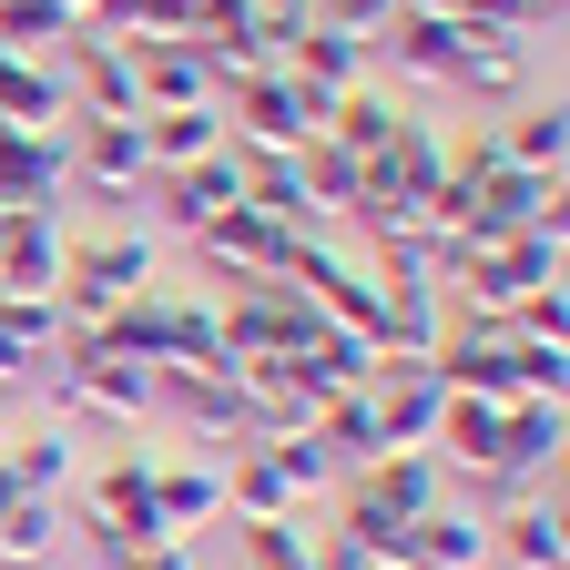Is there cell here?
Listing matches in <instances>:
<instances>
[{"label":"cell","mask_w":570,"mask_h":570,"mask_svg":"<svg viewBox=\"0 0 570 570\" xmlns=\"http://www.w3.org/2000/svg\"><path fill=\"white\" fill-rule=\"evenodd\" d=\"M154 520H164V540H194V530L225 520V449L154 459Z\"/></svg>","instance_id":"10"},{"label":"cell","mask_w":570,"mask_h":570,"mask_svg":"<svg viewBox=\"0 0 570 570\" xmlns=\"http://www.w3.org/2000/svg\"><path fill=\"white\" fill-rule=\"evenodd\" d=\"M316 449H326L336 469H367V459L387 449V428H377V397H367V387H336V397L316 407Z\"/></svg>","instance_id":"27"},{"label":"cell","mask_w":570,"mask_h":570,"mask_svg":"<svg viewBox=\"0 0 570 570\" xmlns=\"http://www.w3.org/2000/svg\"><path fill=\"white\" fill-rule=\"evenodd\" d=\"M0 439H11V428H0Z\"/></svg>","instance_id":"41"},{"label":"cell","mask_w":570,"mask_h":570,"mask_svg":"<svg viewBox=\"0 0 570 570\" xmlns=\"http://www.w3.org/2000/svg\"><path fill=\"white\" fill-rule=\"evenodd\" d=\"M0 336L41 367V356H61V306H51V296H11V285H0Z\"/></svg>","instance_id":"33"},{"label":"cell","mask_w":570,"mask_h":570,"mask_svg":"<svg viewBox=\"0 0 570 570\" xmlns=\"http://www.w3.org/2000/svg\"><path fill=\"white\" fill-rule=\"evenodd\" d=\"M245 570H306V520H255L245 530Z\"/></svg>","instance_id":"34"},{"label":"cell","mask_w":570,"mask_h":570,"mask_svg":"<svg viewBox=\"0 0 570 570\" xmlns=\"http://www.w3.org/2000/svg\"><path fill=\"white\" fill-rule=\"evenodd\" d=\"M0 122H11V132H71L61 61H21V51H0Z\"/></svg>","instance_id":"20"},{"label":"cell","mask_w":570,"mask_h":570,"mask_svg":"<svg viewBox=\"0 0 570 570\" xmlns=\"http://www.w3.org/2000/svg\"><path fill=\"white\" fill-rule=\"evenodd\" d=\"M21 377H31V356H21V346H11V336H0V397H11V387H21Z\"/></svg>","instance_id":"38"},{"label":"cell","mask_w":570,"mask_h":570,"mask_svg":"<svg viewBox=\"0 0 570 570\" xmlns=\"http://www.w3.org/2000/svg\"><path fill=\"white\" fill-rule=\"evenodd\" d=\"M154 407H174L194 428V449H235L245 439V377H235V356H214V367H154Z\"/></svg>","instance_id":"4"},{"label":"cell","mask_w":570,"mask_h":570,"mask_svg":"<svg viewBox=\"0 0 570 570\" xmlns=\"http://www.w3.org/2000/svg\"><path fill=\"white\" fill-rule=\"evenodd\" d=\"M316 336V306L296 285H225V356H296Z\"/></svg>","instance_id":"6"},{"label":"cell","mask_w":570,"mask_h":570,"mask_svg":"<svg viewBox=\"0 0 570 570\" xmlns=\"http://www.w3.org/2000/svg\"><path fill=\"white\" fill-rule=\"evenodd\" d=\"M255 21H316V0H245Z\"/></svg>","instance_id":"37"},{"label":"cell","mask_w":570,"mask_h":570,"mask_svg":"<svg viewBox=\"0 0 570 570\" xmlns=\"http://www.w3.org/2000/svg\"><path fill=\"white\" fill-rule=\"evenodd\" d=\"M61 214H21L11 225V245H0V285H11V296H51L61 285Z\"/></svg>","instance_id":"25"},{"label":"cell","mask_w":570,"mask_h":570,"mask_svg":"<svg viewBox=\"0 0 570 570\" xmlns=\"http://www.w3.org/2000/svg\"><path fill=\"white\" fill-rule=\"evenodd\" d=\"M11 499H21V479H11V469H0V510H11Z\"/></svg>","instance_id":"39"},{"label":"cell","mask_w":570,"mask_h":570,"mask_svg":"<svg viewBox=\"0 0 570 570\" xmlns=\"http://www.w3.org/2000/svg\"><path fill=\"white\" fill-rule=\"evenodd\" d=\"M132 82H142V112H204L214 102V61L194 41H142L132 51Z\"/></svg>","instance_id":"15"},{"label":"cell","mask_w":570,"mask_h":570,"mask_svg":"<svg viewBox=\"0 0 570 570\" xmlns=\"http://www.w3.org/2000/svg\"><path fill=\"white\" fill-rule=\"evenodd\" d=\"M275 469H285V489H296V499H326L336 489V459L316 449V428H285V439H255Z\"/></svg>","instance_id":"32"},{"label":"cell","mask_w":570,"mask_h":570,"mask_svg":"<svg viewBox=\"0 0 570 570\" xmlns=\"http://www.w3.org/2000/svg\"><path fill=\"white\" fill-rule=\"evenodd\" d=\"M367 285H377V367H428L449 316H459V296L439 275H367Z\"/></svg>","instance_id":"3"},{"label":"cell","mask_w":570,"mask_h":570,"mask_svg":"<svg viewBox=\"0 0 570 570\" xmlns=\"http://www.w3.org/2000/svg\"><path fill=\"white\" fill-rule=\"evenodd\" d=\"M71 31L82 21H71L61 0H0V51H21V61H61Z\"/></svg>","instance_id":"30"},{"label":"cell","mask_w":570,"mask_h":570,"mask_svg":"<svg viewBox=\"0 0 570 570\" xmlns=\"http://www.w3.org/2000/svg\"><path fill=\"white\" fill-rule=\"evenodd\" d=\"M61 275L122 306V296H142V285H154V235L122 225V214H112V225H82V235H61Z\"/></svg>","instance_id":"5"},{"label":"cell","mask_w":570,"mask_h":570,"mask_svg":"<svg viewBox=\"0 0 570 570\" xmlns=\"http://www.w3.org/2000/svg\"><path fill=\"white\" fill-rule=\"evenodd\" d=\"M225 520H235V530H255V520H306V499L285 489V469H275L255 439L225 449Z\"/></svg>","instance_id":"17"},{"label":"cell","mask_w":570,"mask_h":570,"mask_svg":"<svg viewBox=\"0 0 570 570\" xmlns=\"http://www.w3.org/2000/svg\"><path fill=\"white\" fill-rule=\"evenodd\" d=\"M346 489H356V499H377L387 520H428V510H439V499H449V469L428 459V449H377V459L356 469Z\"/></svg>","instance_id":"13"},{"label":"cell","mask_w":570,"mask_h":570,"mask_svg":"<svg viewBox=\"0 0 570 570\" xmlns=\"http://www.w3.org/2000/svg\"><path fill=\"white\" fill-rule=\"evenodd\" d=\"M61 194H71V132H11L0 122V204L61 214Z\"/></svg>","instance_id":"9"},{"label":"cell","mask_w":570,"mask_h":570,"mask_svg":"<svg viewBox=\"0 0 570 570\" xmlns=\"http://www.w3.org/2000/svg\"><path fill=\"white\" fill-rule=\"evenodd\" d=\"M0 469L21 479V499H71V479H82V439H71L61 417L21 428V439H0Z\"/></svg>","instance_id":"16"},{"label":"cell","mask_w":570,"mask_h":570,"mask_svg":"<svg viewBox=\"0 0 570 570\" xmlns=\"http://www.w3.org/2000/svg\"><path fill=\"white\" fill-rule=\"evenodd\" d=\"M387 132H397V102H387L377 82H356V92L326 102V142H346L356 164H377V154H387Z\"/></svg>","instance_id":"29"},{"label":"cell","mask_w":570,"mask_h":570,"mask_svg":"<svg viewBox=\"0 0 570 570\" xmlns=\"http://www.w3.org/2000/svg\"><path fill=\"white\" fill-rule=\"evenodd\" d=\"M296 184H306V204L326 214V225H346V214H356V194H367V164H356L346 142L306 132V154H296Z\"/></svg>","instance_id":"26"},{"label":"cell","mask_w":570,"mask_h":570,"mask_svg":"<svg viewBox=\"0 0 570 570\" xmlns=\"http://www.w3.org/2000/svg\"><path fill=\"white\" fill-rule=\"evenodd\" d=\"M51 367V417L61 428H142L154 417V367H122V356H102V346H82V336H61V356H41Z\"/></svg>","instance_id":"1"},{"label":"cell","mask_w":570,"mask_h":570,"mask_svg":"<svg viewBox=\"0 0 570 570\" xmlns=\"http://www.w3.org/2000/svg\"><path fill=\"white\" fill-rule=\"evenodd\" d=\"M367 397H377L387 449H428V439H439V407H449L439 367H377V377H367Z\"/></svg>","instance_id":"14"},{"label":"cell","mask_w":570,"mask_h":570,"mask_svg":"<svg viewBox=\"0 0 570 570\" xmlns=\"http://www.w3.org/2000/svg\"><path fill=\"white\" fill-rule=\"evenodd\" d=\"M122 570H194V540H154V550H132Z\"/></svg>","instance_id":"36"},{"label":"cell","mask_w":570,"mask_h":570,"mask_svg":"<svg viewBox=\"0 0 570 570\" xmlns=\"http://www.w3.org/2000/svg\"><path fill=\"white\" fill-rule=\"evenodd\" d=\"M306 132H326V102L296 92L285 71L225 92V142H235V154H306Z\"/></svg>","instance_id":"2"},{"label":"cell","mask_w":570,"mask_h":570,"mask_svg":"<svg viewBox=\"0 0 570 570\" xmlns=\"http://www.w3.org/2000/svg\"><path fill=\"white\" fill-rule=\"evenodd\" d=\"M61 11H71V21H82V11H92V0H61Z\"/></svg>","instance_id":"40"},{"label":"cell","mask_w":570,"mask_h":570,"mask_svg":"<svg viewBox=\"0 0 570 570\" xmlns=\"http://www.w3.org/2000/svg\"><path fill=\"white\" fill-rule=\"evenodd\" d=\"M367 184H377V194H417V204H428V194L449 184V142H439V122L397 112V132H387V154L367 164Z\"/></svg>","instance_id":"19"},{"label":"cell","mask_w":570,"mask_h":570,"mask_svg":"<svg viewBox=\"0 0 570 570\" xmlns=\"http://www.w3.org/2000/svg\"><path fill=\"white\" fill-rule=\"evenodd\" d=\"M499 154H510L520 174H560L570 164V112H560V92L550 102H520L510 122H499Z\"/></svg>","instance_id":"28"},{"label":"cell","mask_w":570,"mask_h":570,"mask_svg":"<svg viewBox=\"0 0 570 570\" xmlns=\"http://www.w3.org/2000/svg\"><path fill=\"white\" fill-rule=\"evenodd\" d=\"M71 184H82L92 204H142V184H154V164H142V122H71Z\"/></svg>","instance_id":"7"},{"label":"cell","mask_w":570,"mask_h":570,"mask_svg":"<svg viewBox=\"0 0 570 570\" xmlns=\"http://www.w3.org/2000/svg\"><path fill=\"white\" fill-rule=\"evenodd\" d=\"M61 560V499H11L0 510V570H41Z\"/></svg>","instance_id":"31"},{"label":"cell","mask_w":570,"mask_h":570,"mask_svg":"<svg viewBox=\"0 0 570 570\" xmlns=\"http://www.w3.org/2000/svg\"><path fill=\"white\" fill-rule=\"evenodd\" d=\"M377 41H387V61H397V71H417V82H449V61H459L469 21H449V11H397Z\"/></svg>","instance_id":"24"},{"label":"cell","mask_w":570,"mask_h":570,"mask_svg":"<svg viewBox=\"0 0 570 570\" xmlns=\"http://www.w3.org/2000/svg\"><path fill=\"white\" fill-rule=\"evenodd\" d=\"M489 550L510 570H560L570 530H560V499H510V520H489Z\"/></svg>","instance_id":"23"},{"label":"cell","mask_w":570,"mask_h":570,"mask_svg":"<svg viewBox=\"0 0 570 570\" xmlns=\"http://www.w3.org/2000/svg\"><path fill=\"white\" fill-rule=\"evenodd\" d=\"M82 346H102V356H122V367H174V285L154 275L142 296H122Z\"/></svg>","instance_id":"11"},{"label":"cell","mask_w":570,"mask_h":570,"mask_svg":"<svg viewBox=\"0 0 570 570\" xmlns=\"http://www.w3.org/2000/svg\"><path fill=\"white\" fill-rule=\"evenodd\" d=\"M204 154H225V102H204V112H142V164H154V184L184 174V164H204Z\"/></svg>","instance_id":"22"},{"label":"cell","mask_w":570,"mask_h":570,"mask_svg":"<svg viewBox=\"0 0 570 570\" xmlns=\"http://www.w3.org/2000/svg\"><path fill=\"white\" fill-rule=\"evenodd\" d=\"M397 11H407V0H326V11H316V21H336L346 41H377V31H387Z\"/></svg>","instance_id":"35"},{"label":"cell","mask_w":570,"mask_h":570,"mask_svg":"<svg viewBox=\"0 0 570 570\" xmlns=\"http://www.w3.org/2000/svg\"><path fill=\"white\" fill-rule=\"evenodd\" d=\"M154 194H164V214H174V225L194 235V225H214V214H235V204H245V154H235V142H225V154H204V164H184V174H164Z\"/></svg>","instance_id":"18"},{"label":"cell","mask_w":570,"mask_h":570,"mask_svg":"<svg viewBox=\"0 0 570 570\" xmlns=\"http://www.w3.org/2000/svg\"><path fill=\"white\" fill-rule=\"evenodd\" d=\"M489 560V510L469 489H449L428 520H407V570H479Z\"/></svg>","instance_id":"12"},{"label":"cell","mask_w":570,"mask_h":570,"mask_svg":"<svg viewBox=\"0 0 570 570\" xmlns=\"http://www.w3.org/2000/svg\"><path fill=\"white\" fill-rule=\"evenodd\" d=\"M449 92H469V102H520V92H530V41L469 31L459 61H449Z\"/></svg>","instance_id":"21"},{"label":"cell","mask_w":570,"mask_h":570,"mask_svg":"<svg viewBox=\"0 0 570 570\" xmlns=\"http://www.w3.org/2000/svg\"><path fill=\"white\" fill-rule=\"evenodd\" d=\"M194 255L214 265V275H225V285H275L285 275V255H296V235H275L265 225V214H214V225H194Z\"/></svg>","instance_id":"8"}]
</instances>
